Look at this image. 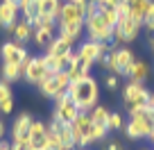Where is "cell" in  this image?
I'll use <instances>...</instances> for the list:
<instances>
[{
  "label": "cell",
  "mask_w": 154,
  "mask_h": 150,
  "mask_svg": "<svg viewBox=\"0 0 154 150\" xmlns=\"http://www.w3.org/2000/svg\"><path fill=\"white\" fill-rule=\"evenodd\" d=\"M68 84H70V78H68V73L66 71H50L48 73V78L43 80V82L38 84V91L43 93L45 98H57L59 93H66Z\"/></svg>",
  "instance_id": "10"
},
{
  "label": "cell",
  "mask_w": 154,
  "mask_h": 150,
  "mask_svg": "<svg viewBox=\"0 0 154 150\" xmlns=\"http://www.w3.org/2000/svg\"><path fill=\"white\" fill-rule=\"evenodd\" d=\"M88 116H91L93 125H100V127H106V130H109V116H111V111L106 109V107L95 105L91 111H88Z\"/></svg>",
  "instance_id": "28"
},
{
  "label": "cell",
  "mask_w": 154,
  "mask_h": 150,
  "mask_svg": "<svg viewBox=\"0 0 154 150\" xmlns=\"http://www.w3.org/2000/svg\"><path fill=\"white\" fill-rule=\"evenodd\" d=\"M91 68H93V64L84 62V59L79 57L75 50L70 53V57H68V66H66V73H68V78H70V82L82 80V78H86V75H91Z\"/></svg>",
  "instance_id": "15"
},
{
  "label": "cell",
  "mask_w": 154,
  "mask_h": 150,
  "mask_svg": "<svg viewBox=\"0 0 154 150\" xmlns=\"http://www.w3.org/2000/svg\"><path fill=\"white\" fill-rule=\"evenodd\" d=\"M149 50L154 53V34H152V39H149Z\"/></svg>",
  "instance_id": "40"
},
{
  "label": "cell",
  "mask_w": 154,
  "mask_h": 150,
  "mask_svg": "<svg viewBox=\"0 0 154 150\" xmlns=\"http://www.w3.org/2000/svg\"><path fill=\"white\" fill-rule=\"evenodd\" d=\"M48 64H45V57L43 55H36V57H27V62L23 64V80L32 87H38L48 78Z\"/></svg>",
  "instance_id": "7"
},
{
  "label": "cell",
  "mask_w": 154,
  "mask_h": 150,
  "mask_svg": "<svg viewBox=\"0 0 154 150\" xmlns=\"http://www.w3.org/2000/svg\"><path fill=\"white\" fill-rule=\"evenodd\" d=\"M2 136H5V123L0 121V141H2Z\"/></svg>",
  "instance_id": "39"
},
{
  "label": "cell",
  "mask_w": 154,
  "mask_h": 150,
  "mask_svg": "<svg viewBox=\"0 0 154 150\" xmlns=\"http://www.w3.org/2000/svg\"><path fill=\"white\" fill-rule=\"evenodd\" d=\"M145 109H149V111L154 114V93L149 96V102H147V107H145Z\"/></svg>",
  "instance_id": "37"
},
{
  "label": "cell",
  "mask_w": 154,
  "mask_h": 150,
  "mask_svg": "<svg viewBox=\"0 0 154 150\" xmlns=\"http://www.w3.org/2000/svg\"><path fill=\"white\" fill-rule=\"evenodd\" d=\"M66 93L72 98V102L77 105L79 111H91L97 105V98H100V84L95 78L86 75L82 80H75V82L68 84Z\"/></svg>",
  "instance_id": "1"
},
{
  "label": "cell",
  "mask_w": 154,
  "mask_h": 150,
  "mask_svg": "<svg viewBox=\"0 0 154 150\" xmlns=\"http://www.w3.org/2000/svg\"><path fill=\"white\" fill-rule=\"evenodd\" d=\"M104 150H122V148H120V143H118V141H111V143L104 145Z\"/></svg>",
  "instance_id": "36"
},
{
  "label": "cell",
  "mask_w": 154,
  "mask_h": 150,
  "mask_svg": "<svg viewBox=\"0 0 154 150\" xmlns=\"http://www.w3.org/2000/svg\"><path fill=\"white\" fill-rule=\"evenodd\" d=\"M20 7V16H23V21H27V23H36L38 18V0H20L18 2Z\"/></svg>",
  "instance_id": "25"
},
{
  "label": "cell",
  "mask_w": 154,
  "mask_h": 150,
  "mask_svg": "<svg viewBox=\"0 0 154 150\" xmlns=\"http://www.w3.org/2000/svg\"><path fill=\"white\" fill-rule=\"evenodd\" d=\"M11 150H34V148L29 143V139H16L11 141Z\"/></svg>",
  "instance_id": "33"
},
{
  "label": "cell",
  "mask_w": 154,
  "mask_h": 150,
  "mask_svg": "<svg viewBox=\"0 0 154 150\" xmlns=\"http://www.w3.org/2000/svg\"><path fill=\"white\" fill-rule=\"evenodd\" d=\"M23 78V66H18V64H2V68H0V80L7 84L11 82H18V80Z\"/></svg>",
  "instance_id": "26"
},
{
  "label": "cell",
  "mask_w": 154,
  "mask_h": 150,
  "mask_svg": "<svg viewBox=\"0 0 154 150\" xmlns=\"http://www.w3.org/2000/svg\"><path fill=\"white\" fill-rule=\"evenodd\" d=\"M149 139H152V143H154V130H152V134H149Z\"/></svg>",
  "instance_id": "41"
},
{
  "label": "cell",
  "mask_w": 154,
  "mask_h": 150,
  "mask_svg": "<svg viewBox=\"0 0 154 150\" xmlns=\"http://www.w3.org/2000/svg\"><path fill=\"white\" fill-rule=\"evenodd\" d=\"M0 150H11V143H7V141H0Z\"/></svg>",
  "instance_id": "38"
},
{
  "label": "cell",
  "mask_w": 154,
  "mask_h": 150,
  "mask_svg": "<svg viewBox=\"0 0 154 150\" xmlns=\"http://www.w3.org/2000/svg\"><path fill=\"white\" fill-rule=\"evenodd\" d=\"M118 78H120V75H113V73H106L102 82H104V87L109 89V91H116V89H118Z\"/></svg>",
  "instance_id": "32"
},
{
  "label": "cell",
  "mask_w": 154,
  "mask_h": 150,
  "mask_svg": "<svg viewBox=\"0 0 154 150\" xmlns=\"http://www.w3.org/2000/svg\"><path fill=\"white\" fill-rule=\"evenodd\" d=\"M152 7H154V0H134V2H129V14H131V18H136L143 25L145 16L149 14Z\"/></svg>",
  "instance_id": "23"
},
{
  "label": "cell",
  "mask_w": 154,
  "mask_h": 150,
  "mask_svg": "<svg viewBox=\"0 0 154 150\" xmlns=\"http://www.w3.org/2000/svg\"><path fill=\"white\" fill-rule=\"evenodd\" d=\"M7 32L14 37V41H18V43H27V41H32V32H34V25L32 23H27V21H16V25L14 27H9Z\"/></svg>",
  "instance_id": "19"
},
{
  "label": "cell",
  "mask_w": 154,
  "mask_h": 150,
  "mask_svg": "<svg viewBox=\"0 0 154 150\" xmlns=\"http://www.w3.org/2000/svg\"><path fill=\"white\" fill-rule=\"evenodd\" d=\"M29 143L34 150H45V139H48V125L41 121H32L29 125V134H27Z\"/></svg>",
  "instance_id": "17"
},
{
  "label": "cell",
  "mask_w": 154,
  "mask_h": 150,
  "mask_svg": "<svg viewBox=\"0 0 154 150\" xmlns=\"http://www.w3.org/2000/svg\"><path fill=\"white\" fill-rule=\"evenodd\" d=\"M122 130L134 141L145 139V136L149 139V134H152V130H154V114L149 109H140V111H136V114H129V121H127V125L122 127Z\"/></svg>",
  "instance_id": "3"
},
{
  "label": "cell",
  "mask_w": 154,
  "mask_h": 150,
  "mask_svg": "<svg viewBox=\"0 0 154 150\" xmlns=\"http://www.w3.org/2000/svg\"><path fill=\"white\" fill-rule=\"evenodd\" d=\"M45 53H50V55H59V57H68V55L72 53V41H68V39H63V37H54L52 41H50V46L45 48Z\"/></svg>",
  "instance_id": "21"
},
{
  "label": "cell",
  "mask_w": 154,
  "mask_h": 150,
  "mask_svg": "<svg viewBox=\"0 0 154 150\" xmlns=\"http://www.w3.org/2000/svg\"><path fill=\"white\" fill-rule=\"evenodd\" d=\"M0 57H2V64H18V66H23L27 62L29 53L18 41H5L0 46Z\"/></svg>",
  "instance_id": "14"
},
{
  "label": "cell",
  "mask_w": 154,
  "mask_h": 150,
  "mask_svg": "<svg viewBox=\"0 0 154 150\" xmlns=\"http://www.w3.org/2000/svg\"><path fill=\"white\" fill-rule=\"evenodd\" d=\"M143 25H145V27H147V30H149V32H152V34H154V7H152V9H149V14H147V16H145V21H143Z\"/></svg>",
  "instance_id": "34"
},
{
  "label": "cell",
  "mask_w": 154,
  "mask_h": 150,
  "mask_svg": "<svg viewBox=\"0 0 154 150\" xmlns=\"http://www.w3.org/2000/svg\"><path fill=\"white\" fill-rule=\"evenodd\" d=\"M125 2H127V0H106V5H109V7H116V9H118L120 5H125Z\"/></svg>",
  "instance_id": "35"
},
{
  "label": "cell",
  "mask_w": 154,
  "mask_h": 150,
  "mask_svg": "<svg viewBox=\"0 0 154 150\" xmlns=\"http://www.w3.org/2000/svg\"><path fill=\"white\" fill-rule=\"evenodd\" d=\"M11 2H20V0H11Z\"/></svg>",
  "instance_id": "42"
},
{
  "label": "cell",
  "mask_w": 154,
  "mask_h": 150,
  "mask_svg": "<svg viewBox=\"0 0 154 150\" xmlns=\"http://www.w3.org/2000/svg\"><path fill=\"white\" fill-rule=\"evenodd\" d=\"M34 118L29 116L27 111H23V114H18V118H16L14 123H11V141L16 139H27L29 134V125H32Z\"/></svg>",
  "instance_id": "18"
},
{
  "label": "cell",
  "mask_w": 154,
  "mask_h": 150,
  "mask_svg": "<svg viewBox=\"0 0 154 150\" xmlns=\"http://www.w3.org/2000/svg\"><path fill=\"white\" fill-rule=\"evenodd\" d=\"M43 57H45V64H48V68L57 73V71H66V66H68V57H70V55H68V57H59V55H50V53H45Z\"/></svg>",
  "instance_id": "29"
},
{
  "label": "cell",
  "mask_w": 154,
  "mask_h": 150,
  "mask_svg": "<svg viewBox=\"0 0 154 150\" xmlns=\"http://www.w3.org/2000/svg\"><path fill=\"white\" fill-rule=\"evenodd\" d=\"M97 11H100V16H102V18H104V23L109 25V27H116V23H118V16H120V14H118V9H116V7L102 5L100 9H97Z\"/></svg>",
  "instance_id": "30"
},
{
  "label": "cell",
  "mask_w": 154,
  "mask_h": 150,
  "mask_svg": "<svg viewBox=\"0 0 154 150\" xmlns=\"http://www.w3.org/2000/svg\"><path fill=\"white\" fill-rule=\"evenodd\" d=\"M140 27H143V25H140L136 18H131V14L118 16V23H116V27H113V41H120V43H131V41L138 39Z\"/></svg>",
  "instance_id": "9"
},
{
  "label": "cell",
  "mask_w": 154,
  "mask_h": 150,
  "mask_svg": "<svg viewBox=\"0 0 154 150\" xmlns=\"http://www.w3.org/2000/svg\"><path fill=\"white\" fill-rule=\"evenodd\" d=\"M84 21H86V2H84V0H63L57 23L84 25Z\"/></svg>",
  "instance_id": "11"
},
{
  "label": "cell",
  "mask_w": 154,
  "mask_h": 150,
  "mask_svg": "<svg viewBox=\"0 0 154 150\" xmlns=\"http://www.w3.org/2000/svg\"><path fill=\"white\" fill-rule=\"evenodd\" d=\"M57 34L75 43L77 39H82V34H84V25H75V23H57Z\"/></svg>",
  "instance_id": "22"
},
{
  "label": "cell",
  "mask_w": 154,
  "mask_h": 150,
  "mask_svg": "<svg viewBox=\"0 0 154 150\" xmlns=\"http://www.w3.org/2000/svg\"><path fill=\"white\" fill-rule=\"evenodd\" d=\"M75 53L79 55L84 62H88V64H100L102 59L111 53V43H97V41L86 39V41L79 43V48H77Z\"/></svg>",
  "instance_id": "13"
},
{
  "label": "cell",
  "mask_w": 154,
  "mask_h": 150,
  "mask_svg": "<svg viewBox=\"0 0 154 150\" xmlns=\"http://www.w3.org/2000/svg\"><path fill=\"white\" fill-rule=\"evenodd\" d=\"M100 7L97 5H86V21H84V32L88 34L91 41L97 43H111L113 41V27L104 23V18L100 16Z\"/></svg>",
  "instance_id": "2"
},
{
  "label": "cell",
  "mask_w": 154,
  "mask_h": 150,
  "mask_svg": "<svg viewBox=\"0 0 154 150\" xmlns=\"http://www.w3.org/2000/svg\"><path fill=\"white\" fill-rule=\"evenodd\" d=\"M127 2H134V0H127Z\"/></svg>",
  "instance_id": "43"
},
{
  "label": "cell",
  "mask_w": 154,
  "mask_h": 150,
  "mask_svg": "<svg viewBox=\"0 0 154 150\" xmlns=\"http://www.w3.org/2000/svg\"><path fill=\"white\" fill-rule=\"evenodd\" d=\"M136 55L131 53L129 48H111V53L102 59V66H104L106 73H113V75H127L129 68L134 66Z\"/></svg>",
  "instance_id": "4"
},
{
  "label": "cell",
  "mask_w": 154,
  "mask_h": 150,
  "mask_svg": "<svg viewBox=\"0 0 154 150\" xmlns=\"http://www.w3.org/2000/svg\"><path fill=\"white\" fill-rule=\"evenodd\" d=\"M57 37V23L52 18H43L38 16L34 23V32H32V43H36V48H48L50 41Z\"/></svg>",
  "instance_id": "12"
},
{
  "label": "cell",
  "mask_w": 154,
  "mask_h": 150,
  "mask_svg": "<svg viewBox=\"0 0 154 150\" xmlns=\"http://www.w3.org/2000/svg\"><path fill=\"white\" fill-rule=\"evenodd\" d=\"M20 14V7L18 2H11V0H0V27L2 30H9L16 25Z\"/></svg>",
  "instance_id": "16"
},
{
  "label": "cell",
  "mask_w": 154,
  "mask_h": 150,
  "mask_svg": "<svg viewBox=\"0 0 154 150\" xmlns=\"http://www.w3.org/2000/svg\"><path fill=\"white\" fill-rule=\"evenodd\" d=\"M149 75V66L143 62V59H136L134 66L129 68V73H127V78L131 80V82H145Z\"/></svg>",
  "instance_id": "27"
},
{
  "label": "cell",
  "mask_w": 154,
  "mask_h": 150,
  "mask_svg": "<svg viewBox=\"0 0 154 150\" xmlns=\"http://www.w3.org/2000/svg\"><path fill=\"white\" fill-rule=\"evenodd\" d=\"M0 111L2 114H11L14 111V91L2 80H0Z\"/></svg>",
  "instance_id": "24"
},
{
  "label": "cell",
  "mask_w": 154,
  "mask_h": 150,
  "mask_svg": "<svg viewBox=\"0 0 154 150\" xmlns=\"http://www.w3.org/2000/svg\"><path fill=\"white\" fill-rule=\"evenodd\" d=\"M61 5H63V0H38V16L57 21L59 11H61Z\"/></svg>",
  "instance_id": "20"
},
{
  "label": "cell",
  "mask_w": 154,
  "mask_h": 150,
  "mask_svg": "<svg viewBox=\"0 0 154 150\" xmlns=\"http://www.w3.org/2000/svg\"><path fill=\"white\" fill-rule=\"evenodd\" d=\"M149 96L152 93L147 91V87H145V82H127L125 87H122V102L127 105V109H129V114H136V111L145 109L149 102Z\"/></svg>",
  "instance_id": "5"
},
{
  "label": "cell",
  "mask_w": 154,
  "mask_h": 150,
  "mask_svg": "<svg viewBox=\"0 0 154 150\" xmlns=\"http://www.w3.org/2000/svg\"><path fill=\"white\" fill-rule=\"evenodd\" d=\"M122 127H125L122 116L118 114V111H111V116H109V130H122Z\"/></svg>",
  "instance_id": "31"
},
{
  "label": "cell",
  "mask_w": 154,
  "mask_h": 150,
  "mask_svg": "<svg viewBox=\"0 0 154 150\" xmlns=\"http://www.w3.org/2000/svg\"><path fill=\"white\" fill-rule=\"evenodd\" d=\"M52 100H54V107H52V118L54 121L63 123V125H70V123L79 116V109H77V105L72 102V98L68 96V93H59Z\"/></svg>",
  "instance_id": "8"
},
{
  "label": "cell",
  "mask_w": 154,
  "mask_h": 150,
  "mask_svg": "<svg viewBox=\"0 0 154 150\" xmlns=\"http://www.w3.org/2000/svg\"><path fill=\"white\" fill-rule=\"evenodd\" d=\"M68 127H70V134H72V141H75V148H88V145L93 143V141H91L93 123H91L88 111H79V116H77Z\"/></svg>",
  "instance_id": "6"
}]
</instances>
